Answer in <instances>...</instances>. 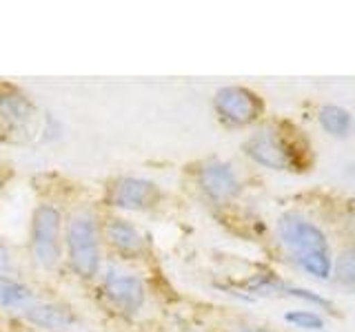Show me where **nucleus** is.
<instances>
[{
  "mask_svg": "<svg viewBox=\"0 0 355 332\" xmlns=\"http://www.w3.org/2000/svg\"><path fill=\"white\" fill-rule=\"evenodd\" d=\"M103 230L94 208L80 206L64 217V261L80 282H94L103 273Z\"/></svg>",
  "mask_w": 355,
  "mask_h": 332,
  "instance_id": "obj_1",
  "label": "nucleus"
},
{
  "mask_svg": "<svg viewBox=\"0 0 355 332\" xmlns=\"http://www.w3.org/2000/svg\"><path fill=\"white\" fill-rule=\"evenodd\" d=\"M277 235L304 270H309L318 279H327L331 275V252L327 237L311 221L286 215L277 224Z\"/></svg>",
  "mask_w": 355,
  "mask_h": 332,
  "instance_id": "obj_2",
  "label": "nucleus"
},
{
  "mask_svg": "<svg viewBox=\"0 0 355 332\" xmlns=\"http://www.w3.org/2000/svg\"><path fill=\"white\" fill-rule=\"evenodd\" d=\"M42 113L20 86L0 82V142L22 147L36 140Z\"/></svg>",
  "mask_w": 355,
  "mask_h": 332,
  "instance_id": "obj_3",
  "label": "nucleus"
},
{
  "mask_svg": "<svg viewBox=\"0 0 355 332\" xmlns=\"http://www.w3.org/2000/svg\"><path fill=\"white\" fill-rule=\"evenodd\" d=\"M29 252L33 264L42 270H55L64 261V215L55 204L42 202L33 208Z\"/></svg>",
  "mask_w": 355,
  "mask_h": 332,
  "instance_id": "obj_4",
  "label": "nucleus"
},
{
  "mask_svg": "<svg viewBox=\"0 0 355 332\" xmlns=\"http://www.w3.org/2000/svg\"><path fill=\"white\" fill-rule=\"evenodd\" d=\"M164 199L158 182L138 175H118L105 184L103 202L118 213H153Z\"/></svg>",
  "mask_w": 355,
  "mask_h": 332,
  "instance_id": "obj_5",
  "label": "nucleus"
},
{
  "mask_svg": "<svg viewBox=\"0 0 355 332\" xmlns=\"http://www.w3.org/2000/svg\"><path fill=\"white\" fill-rule=\"evenodd\" d=\"M100 230H103V243L120 259L136 261L149 252L147 235L133 221L118 213L100 217Z\"/></svg>",
  "mask_w": 355,
  "mask_h": 332,
  "instance_id": "obj_6",
  "label": "nucleus"
},
{
  "mask_svg": "<svg viewBox=\"0 0 355 332\" xmlns=\"http://www.w3.org/2000/svg\"><path fill=\"white\" fill-rule=\"evenodd\" d=\"M100 293L107 304L122 317H136L144 302H147V288L138 275L125 270H109L103 275Z\"/></svg>",
  "mask_w": 355,
  "mask_h": 332,
  "instance_id": "obj_7",
  "label": "nucleus"
},
{
  "mask_svg": "<svg viewBox=\"0 0 355 332\" xmlns=\"http://www.w3.org/2000/svg\"><path fill=\"white\" fill-rule=\"evenodd\" d=\"M244 151L258 164L273 171H293L300 166L297 153L293 151L291 142L275 129H262L253 133L244 144Z\"/></svg>",
  "mask_w": 355,
  "mask_h": 332,
  "instance_id": "obj_8",
  "label": "nucleus"
},
{
  "mask_svg": "<svg viewBox=\"0 0 355 332\" xmlns=\"http://www.w3.org/2000/svg\"><path fill=\"white\" fill-rule=\"evenodd\" d=\"M218 118L229 127H247L262 113V100L244 86H222L214 98Z\"/></svg>",
  "mask_w": 355,
  "mask_h": 332,
  "instance_id": "obj_9",
  "label": "nucleus"
},
{
  "mask_svg": "<svg viewBox=\"0 0 355 332\" xmlns=\"http://www.w3.org/2000/svg\"><path fill=\"white\" fill-rule=\"evenodd\" d=\"M22 317H25L29 324L47 332H92L80 315H76L69 306H62L55 302H40L38 299Z\"/></svg>",
  "mask_w": 355,
  "mask_h": 332,
  "instance_id": "obj_10",
  "label": "nucleus"
},
{
  "mask_svg": "<svg viewBox=\"0 0 355 332\" xmlns=\"http://www.w3.org/2000/svg\"><path fill=\"white\" fill-rule=\"evenodd\" d=\"M198 186L214 202H229L240 193V180L233 166L220 160H209L198 171Z\"/></svg>",
  "mask_w": 355,
  "mask_h": 332,
  "instance_id": "obj_11",
  "label": "nucleus"
},
{
  "mask_svg": "<svg viewBox=\"0 0 355 332\" xmlns=\"http://www.w3.org/2000/svg\"><path fill=\"white\" fill-rule=\"evenodd\" d=\"M38 302L33 288L9 273H0V308L14 315H25Z\"/></svg>",
  "mask_w": 355,
  "mask_h": 332,
  "instance_id": "obj_12",
  "label": "nucleus"
},
{
  "mask_svg": "<svg viewBox=\"0 0 355 332\" xmlns=\"http://www.w3.org/2000/svg\"><path fill=\"white\" fill-rule=\"evenodd\" d=\"M320 122L331 136H347L351 129V116L342 107H324L320 111Z\"/></svg>",
  "mask_w": 355,
  "mask_h": 332,
  "instance_id": "obj_13",
  "label": "nucleus"
},
{
  "mask_svg": "<svg viewBox=\"0 0 355 332\" xmlns=\"http://www.w3.org/2000/svg\"><path fill=\"white\" fill-rule=\"evenodd\" d=\"M336 275L342 284L355 286V248L344 250L336 264Z\"/></svg>",
  "mask_w": 355,
  "mask_h": 332,
  "instance_id": "obj_14",
  "label": "nucleus"
},
{
  "mask_svg": "<svg viewBox=\"0 0 355 332\" xmlns=\"http://www.w3.org/2000/svg\"><path fill=\"white\" fill-rule=\"evenodd\" d=\"M288 324H295L297 328H306V330H320L324 328V321L320 319V315L309 313V310H293V313L286 315Z\"/></svg>",
  "mask_w": 355,
  "mask_h": 332,
  "instance_id": "obj_15",
  "label": "nucleus"
},
{
  "mask_svg": "<svg viewBox=\"0 0 355 332\" xmlns=\"http://www.w3.org/2000/svg\"><path fill=\"white\" fill-rule=\"evenodd\" d=\"M14 268V252L7 246V241L0 237V273H9Z\"/></svg>",
  "mask_w": 355,
  "mask_h": 332,
  "instance_id": "obj_16",
  "label": "nucleus"
},
{
  "mask_svg": "<svg viewBox=\"0 0 355 332\" xmlns=\"http://www.w3.org/2000/svg\"><path fill=\"white\" fill-rule=\"evenodd\" d=\"M14 177H16V166L7 160H0V191H5Z\"/></svg>",
  "mask_w": 355,
  "mask_h": 332,
  "instance_id": "obj_17",
  "label": "nucleus"
},
{
  "mask_svg": "<svg viewBox=\"0 0 355 332\" xmlns=\"http://www.w3.org/2000/svg\"><path fill=\"white\" fill-rule=\"evenodd\" d=\"M291 295H295V297H302V299H309V302H313V304H318V306H324V308H331V304L327 302L324 297H320V295H313V293H309V290H288Z\"/></svg>",
  "mask_w": 355,
  "mask_h": 332,
  "instance_id": "obj_18",
  "label": "nucleus"
},
{
  "mask_svg": "<svg viewBox=\"0 0 355 332\" xmlns=\"http://www.w3.org/2000/svg\"><path fill=\"white\" fill-rule=\"evenodd\" d=\"M242 332H269V330H262V328H247V330H242Z\"/></svg>",
  "mask_w": 355,
  "mask_h": 332,
  "instance_id": "obj_19",
  "label": "nucleus"
}]
</instances>
